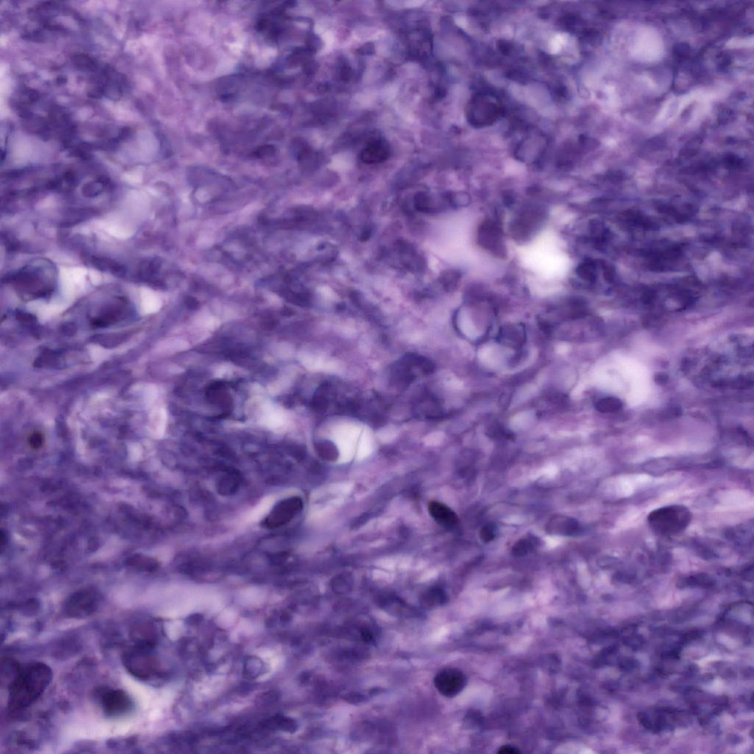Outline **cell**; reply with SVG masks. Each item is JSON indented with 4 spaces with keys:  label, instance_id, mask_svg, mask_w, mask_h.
I'll return each mask as SVG.
<instances>
[{
    "label": "cell",
    "instance_id": "obj_1",
    "mask_svg": "<svg viewBox=\"0 0 754 754\" xmlns=\"http://www.w3.org/2000/svg\"><path fill=\"white\" fill-rule=\"evenodd\" d=\"M6 281L24 298H47L57 288L58 271L50 261L36 259L7 274Z\"/></svg>",
    "mask_w": 754,
    "mask_h": 754
},
{
    "label": "cell",
    "instance_id": "obj_2",
    "mask_svg": "<svg viewBox=\"0 0 754 754\" xmlns=\"http://www.w3.org/2000/svg\"><path fill=\"white\" fill-rule=\"evenodd\" d=\"M52 677V670L42 663L18 668L9 688V709L16 712L30 707L46 690Z\"/></svg>",
    "mask_w": 754,
    "mask_h": 754
},
{
    "label": "cell",
    "instance_id": "obj_3",
    "mask_svg": "<svg viewBox=\"0 0 754 754\" xmlns=\"http://www.w3.org/2000/svg\"><path fill=\"white\" fill-rule=\"evenodd\" d=\"M692 520L690 509L682 505H670L655 509L648 517L651 529L656 534L672 536L684 532Z\"/></svg>",
    "mask_w": 754,
    "mask_h": 754
},
{
    "label": "cell",
    "instance_id": "obj_4",
    "mask_svg": "<svg viewBox=\"0 0 754 754\" xmlns=\"http://www.w3.org/2000/svg\"><path fill=\"white\" fill-rule=\"evenodd\" d=\"M150 648L137 646L123 655V664L133 676L147 680L156 673L154 659L150 653Z\"/></svg>",
    "mask_w": 754,
    "mask_h": 754
},
{
    "label": "cell",
    "instance_id": "obj_5",
    "mask_svg": "<svg viewBox=\"0 0 754 754\" xmlns=\"http://www.w3.org/2000/svg\"><path fill=\"white\" fill-rule=\"evenodd\" d=\"M500 112V106L495 98L479 94L471 101L467 115L471 124L482 127L495 122Z\"/></svg>",
    "mask_w": 754,
    "mask_h": 754
},
{
    "label": "cell",
    "instance_id": "obj_6",
    "mask_svg": "<svg viewBox=\"0 0 754 754\" xmlns=\"http://www.w3.org/2000/svg\"><path fill=\"white\" fill-rule=\"evenodd\" d=\"M303 502L298 497L282 500L277 503L263 522L268 529H274L290 522L301 510Z\"/></svg>",
    "mask_w": 754,
    "mask_h": 754
},
{
    "label": "cell",
    "instance_id": "obj_7",
    "mask_svg": "<svg viewBox=\"0 0 754 754\" xmlns=\"http://www.w3.org/2000/svg\"><path fill=\"white\" fill-rule=\"evenodd\" d=\"M99 608L97 596L89 592H83L72 596L63 607L65 617L72 619H84L90 617Z\"/></svg>",
    "mask_w": 754,
    "mask_h": 754
},
{
    "label": "cell",
    "instance_id": "obj_8",
    "mask_svg": "<svg viewBox=\"0 0 754 754\" xmlns=\"http://www.w3.org/2000/svg\"><path fill=\"white\" fill-rule=\"evenodd\" d=\"M438 691L445 697H454L460 694L467 685V677L458 669L446 668L435 677Z\"/></svg>",
    "mask_w": 754,
    "mask_h": 754
},
{
    "label": "cell",
    "instance_id": "obj_9",
    "mask_svg": "<svg viewBox=\"0 0 754 754\" xmlns=\"http://www.w3.org/2000/svg\"><path fill=\"white\" fill-rule=\"evenodd\" d=\"M101 704L103 712L109 718L120 717L133 707L130 697L122 690L104 691L101 696Z\"/></svg>",
    "mask_w": 754,
    "mask_h": 754
},
{
    "label": "cell",
    "instance_id": "obj_10",
    "mask_svg": "<svg viewBox=\"0 0 754 754\" xmlns=\"http://www.w3.org/2000/svg\"><path fill=\"white\" fill-rule=\"evenodd\" d=\"M478 240L481 246L488 252L501 257L505 255L502 233L495 221L488 220L481 224L478 230Z\"/></svg>",
    "mask_w": 754,
    "mask_h": 754
},
{
    "label": "cell",
    "instance_id": "obj_11",
    "mask_svg": "<svg viewBox=\"0 0 754 754\" xmlns=\"http://www.w3.org/2000/svg\"><path fill=\"white\" fill-rule=\"evenodd\" d=\"M580 524L578 522L570 517L555 516L546 523L545 531L552 535L574 536L578 533Z\"/></svg>",
    "mask_w": 754,
    "mask_h": 754
},
{
    "label": "cell",
    "instance_id": "obj_12",
    "mask_svg": "<svg viewBox=\"0 0 754 754\" xmlns=\"http://www.w3.org/2000/svg\"><path fill=\"white\" fill-rule=\"evenodd\" d=\"M390 147L387 142L376 140L368 143L362 150L361 159L363 162L371 164L385 162L389 158Z\"/></svg>",
    "mask_w": 754,
    "mask_h": 754
},
{
    "label": "cell",
    "instance_id": "obj_13",
    "mask_svg": "<svg viewBox=\"0 0 754 754\" xmlns=\"http://www.w3.org/2000/svg\"><path fill=\"white\" fill-rule=\"evenodd\" d=\"M429 512L432 518L445 527H454L458 522L457 514L446 505L439 502H431Z\"/></svg>",
    "mask_w": 754,
    "mask_h": 754
},
{
    "label": "cell",
    "instance_id": "obj_14",
    "mask_svg": "<svg viewBox=\"0 0 754 754\" xmlns=\"http://www.w3.org/2000/svg\"><path fill=\"white\" fill-rule=\"evenodd\" d=\"M539 546V539L534 536L522 538L514 545L512 555L515 557H524L535 551Z\"/></svg>",
    "mask_w": 754,
    "mask_h": 754
},
{
    "label": "cell",
    "instance_id": "obj_15",
    "mask_svg": "<svg viewBox=\"0 0 754 754\" xmlns=\"http://www.w3.org/2000/svg\"><path fill=\"white\" fill-rule=\"evenodd\" d=\"M501 337L514 345H521L524 339V332L520 327H510L502 331Z\"/></svg>",
    "mask_w": 754,
    "mask_h": 754
},
{
    "label": "cell",
    "instance_id": "obj_16",
    "mask_svg": "<svg viewBox=\"0 0 754 754\" xmlns=\"http://www.w3.org/2000/svg\"><path fill=\"white\" fill-rule=\"evenodd\" d=\"M446 596L444 593L441 590H434L429 592L424 596L422 602L425 607H436L444 604L446 602Z\"/></svg>",
    "mask_w": 754,
    "mask_h": 754
},
{
    "label": "cell",
    "instance_id": "obj_17",
    "mask_svg": "<svg viewBox=\"0 0 754 754\" xmlns=\"http://www.w3.org/2000/svg\"><path fill=\"white\" fill-rule=\"evenodd\" d=\"M621 402L615 398H605L600 400L596 405L597 409L602 412H616L621 409Z\"/></svg>",
    "mask_w": 754,
    "mask_h": 754
},
{
    "label": "cell",
    "instance_id": "obj_18",
    "mask_svg": "<svg viewBox=\"0 0 754 754\" xmlns=\"http://www.w3.org/2000/svg\"><path fill=\"white\" fill-rule=\"evenodd\" d=\"M495 537V527L494 524H488L482 527L480 531V538L483 542L485 544L492 542Z\"/></svg>",
    "mask_w": 754,
    "mask_h": 754
},
{
    "label": "cell",
    "instance_id": "obj_19",
    "mask_svg": "<svg viewBox=\"0 0 754 754\" xmlns=\"http://www.w3.org/2000/svg\"><path fill=\"white\" fill-rule=\"evenodd\" d=\"M45 439L40 432H33L28 439L30 446L33 449H40L43 446Z\"/></svg>",
    "mask_w": 754,
    "mask_h": 754
},
{
    "label": "cell",
    "instance_id": "obj_20",
    "mask_svg": "<svg viewBox=\"0 0 754 754\" xmlns=\"http://www.w3.org/2000/svg\"><path fill=\"white\" fill-rule=\"evenodd\" d=\"M497 753H501V754H517V753H519L520 751L517 748H515V747H514L512 745H507L502 746L499 749Z\"/></svg>",
    "mask_w": 754,
    "mask_h": 754
}]
</instances>
